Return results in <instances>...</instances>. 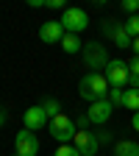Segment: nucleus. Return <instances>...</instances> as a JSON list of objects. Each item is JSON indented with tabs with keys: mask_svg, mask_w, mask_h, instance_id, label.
Here are the masks:
<instances>
[{
	"mask_svg": "<svg viewBox=\"0 0 139 156\" xmlns=\"http://www.w3.org/2000/svg\"><path fill=\"white\" fill-rule=\"evenodd\" d=\"M53 156H81V153H78V148H75V145H58Z\"/></svg>",
	"mask_w": 139,
	"mask_h": 156,
	"instance_id": "19",
	"label": "nucleus"
},
{
	"mask_svg": "<svg viewBox=\"0 0 139 156\" xmlns=\"http://www.w3.org/2000/svg\"><path fill=\"white\" fill-rule=\"evenodd\" d=\"M109 101H111V106H125V92L123 89H109Z\"/></svg>",
	"mask_w": 139,
	"mask_h": 156,
	"instance_id": "17",
	"label": "nucleus"
},
{
	"mask_svg": "<svg viewBox=\"0 0 139 156\" xmlns=\"http://www.w3.org/2000/svg\"><path fill=\"white\" fill-rule=\"evenodd\" d=\"M64 25L58 23V20H47V23L39 25V39L47 45H61V39H64Z\"/></svg>",
	"mask_w": 139,
	"mask_h": 156,
	"instance_id": "9",
	"label": "nucleus"
},
{
	"mask_svg": "<svg viewBox=\"0 0 139 156\" xmlns=\"http://www.w3.org/2000/svg\"><path fill=\"white\" fill-rule=\"evenodd\" d=\"M103 34L111 39V42L120 48V50H125V48H131V34L125 31V25L123 23H117V20H103Z\"/></svg>",
	"mask_w": 139,
	"mask_h": 156,
	"instance_id": "7",
	"label": "nucleus"
},
{
	"mask_svg": "<svg viewBox=\"0 0 139 156\" xmlns=\"http://www.w3.org/2000/svg\"><path fill=\"white\" fill-rule=\"evenodd\" d=\"M128 70H131V75H139V56H134L128 62Z\"/></svg>",
	"mask_w": 139,
	"mask_h": 156,
	"instance_id": "22",
	"label": "nucleus"
},
{
	"mask_svg": "<svg viewBox=\"0 0 139 156\" xmlns=\"http://www.w3.org/2000/svg\"><path fill=\"white\" fill-rule=\"evenodd\" d=\"M109 81L103 73H86L81 78V84H78V95L84 98L86 103H97V101H106L109 98Z\"/></svg>",
	"mask_w": 139,
	"mask_h": 156,
	"instance_id": "1",
	"label": "nucleus"
},
{
	"mask_svg": "<svg viewBox=\"0 0 139 156\" xmlns=\"http://www.w3.org/2000/svg\"><path fill=\"white\" fill-rule=\"evenodd\" d=\"M131 126H134V131H136V134H139V112H136V114H134V117H131Z\"/></svg>",
	"mask_w": 139,
	"mask_h": 156,
	"instance_id": "23",
	"label": "nucleus"
},
{
	"mask_svg": "<svg viewBox=\"0 0 139 156\" xmlns=\"http://www.w3.org/2000/svg\"><path fill=\"white\" fill-rule=\"evenodd\" d=\"M131 50H134V56H139V36L134 39V42H131Z\"/></svg>",
	"mask_w": 139,
	"mask_h": 156,
	"instance_id": "25",
	"label": "nucleus"
},
{
	"mask_svg": "<svg viewBox=\"0 0 139 156\" xmlns=\"http://www.w3.org/2000/svg\"><path fill=\"white\" fill-rule=\"evenodd\" d=\"M72 145L78 148V153H81V156H95L97 151H100V142H97V136H95L92 131H86V128L75 134Z\"/></svg>",
	"mask_w": 139,
	"mask_h": 156,
	"instance_id": "10",
	"label": "nucleus"
},
{
	"mask_svg": "<svg viewBox=\"0 0 139 156\" xmlns=\"http://www.w3.org/2000/svg\"><path fill=\"white\" fill-rule=\"evenodd\" d=\"M81 56H84V67H89V73H100L111 62L109 53H106V45H100V42H86Z\"/></svg>",
	"mask_w": 139,
	"mask_h": 156,
	"instance_id": "2",
	"label": "nucleus"
},
{
	"mask_svg": "<svg viewBox=\"0 0 139 156\" xmlns=\"http://www.w3.org/2000/svg\"><path fill=\"white\" fill-rule=\"evenodd\" d=\"M23 123H25V128L28 131H39V128H45L47 123H50V117L45 114V109H42V103H39V106H31L25 114H23Z\"/></svg>",
	"mask_w": 139,
	"mask_h": 156,
	"instance_id": "11",
	"label": "nucleus"
},
{
	"mask_svg": "<svg viewBox=\"0 0 139 156\" xmlns=\"http://www.w3.org/2000/svg\"><path fill=\"white\" fill-rule=\"evenodd\" d=\"M125 109H131L134 114L139 112V89H125Z\"/></svg>",
	"mask_w": 139,
	"mask_h": 156,
	"instance_id": "15",
	"label": "nucleus"
},
{
	"mask_svg": "<svg viewBox=\"0 0 139 156\" xmlns=\"http://www.w3.org/2000/svg\"><path fill=\"white\" fill-rule=\"evenodd\" d=\"M128 17H134V14H139V0H123V6H120Z\"/></svg>",
	"mask_w": 139,
	"mask_h": 156,
	"instance_id": "18",
	"label": "nucleus"
},
{
	"mask_svg": "<svg viewBox=\"0 0 139 156\" xmlns=\"http://www.w3.org/2000/svg\"><path fill=\"white\" fill-rule=\"evenodd\" d=\"M61 50L64 53H81L84 50V42H81V36H75V34H64V39H61Z\"/></svg>",
	"mask_w": 139,
	"mask_h": 156,
	"instance_id": "13",
	"label": "nucleus"
},
{
	"mask_svg": "<svg viewBox=\"0 0 139 156\" xmlns=\"http://www.w3.org/2000/svg\"><path fill=\"white\" fill-rule=\"evenodd\" d=\"M3 120H6V117H3V112H0V128H3Z\"/></svg>",
	"mask_w": 139,
	"mask_h": 156,
	"instance_id": "26",
	"label": "nucleus"
},
{
	"mask_svg": "<svg viewBox=\"0 0 139 156\" xmlns=\"http://www.w3.org/2000/svg\"><path fill=\"white\" fill-rule=\"evenodd\" d=\"M125 31L131 34V39H136V36H139V14H134V17H128V20H125Z\"/></svg>",
	"mask_w": 139,
	"mask_h": 156,
	"instance_id": "16",
	"label": "nucleus"
},
{
	"mask_svg": "<svg viewBox=\"0 0 139 156\" xmlns=\"http://www.w3.org/2000/svg\"><path fill=\"white\" fill-rule=\"evenodd\" d=\"M28 6H31V9H42L45 0H28Z\"/></svg>",
	"mask_w": 139,
	"mask_h": 156,
	"instance_id": "24",
	"label": "nucleus"
},
{
	"mask_svg": "<svg viewBox=\"0 0 139 156\" xmlns=\"http://www.w3.org/2000/svg\"><path fill=\"white\" fill-rule=\"evenodd\" d=\"M45 9L56 11V9H67V6H64V0H45Z\"/></svg>",
	"mask_w": 139,
	"mask_h": 156,
	"instance_id": "21",
	"label": "nucleus"
},
{
	"mask_svg": "<svg viewBox=\"0 0 139 156\" xmlns=\"http://www.w3.org/2000/svg\"><path fill=\"white\" fill-rule=\"evenodd\" d=\"M39 153V140H36V134L23 128V131H17L14 136V156H36Z\"/></svg>",
	"mask_w": 139,
	"mask_h": 156,
	"instance_id": "6",
	"label": "nucleus"
},
{
	"mask_svg": "<svg viewBox=\"0 0 139 156\" xmlns=\"http://www.w3.org/2000/svg\"><path fill=\"white\" fill-rule=\"evenodd\" d=\"M58 23L64 25L67 34H75V36H78L81 31L89 28V14H86L84 9H78V6H70V9H64V14H61Z\"/></svg>",
	"mask_w": 139,
	"mask_h": 156,
	"instance_id": "5",
	"label": "nucleus"
},
{
	"mask_svg": "<svg viewBox=\"0 0 139 156\" xmlns=\"http://www.w3.org/2000/svg\"><path fill=\"white\" fill-rule=\"evenodd\" d=\"M106 81L111 89H128V78H131V70H128V62H123V58H111L109 67L103 70Z\"/></svg>",
	"mask_w": 139,
	"mask_h": 156,
	"instance_id": "4",
	"label": "nucleus"
},
{
	"mask_svg": "<svg viewBox=\"0 0 139 156\" xmlns=\"http://www.w3.org/2000/svg\"><path fill=\"white\" fill-rule=\"evenodd\" d=\"M95 136H97V142H100V145H109L111 142V131H106V128H100Z\"/></svg>",
	"mask_w": 139,
	"mask_h": 156,
	"instance_id": "20",
	"label": "nucleus"
},
{
	"mask_svg": "<svg viewBox=\"0 0 139 156\" xmlns=\"http://www.w3.org/2000/svg\"><path fill=\"white\" fill-rule=\"evenodd\" d=\"M42 109H45V114L50 117V120L61 114V103H58L56 98H45V101H42Z\"/></svg>",
	"mask_w": 139,
	"mask_h": 156,
	"instance_id": "14",
	"label": "nucleus"
},
{
	"mask_svg": "<svg viewBox=\"0 0 139 156\" xmlns=\"http://www.w3.org/2000/svg\"><path fill=\"white\" fill-rule=\"evenodd\" d=\"M111 114H114V106H111L109 98L106 101H97V103H89V109H86L89 123H95V126H106L111 120Z\"/></svg>",
	"mask_w": 139,
	"mask_h": 156,
	"instance_id": "8",
	"label": "nucleus"
},
{
	"mask_svg": "<svg viewBox=\"0 0 139 156\" xmlns=\"http://www.w3.org/2000/svg\"><path fill=\"white\" fill-rule=\"evenodd\" d=\"M47 131H50L53 140H58L61 145H67V142H72V140H75L78 126H75V120H70L67 114H58V117H53V120L47 123Z\"/></svg>",
	"mask_w": 139,
	"mask_h": 156,
	"instance_id": "3",
	"label": "nucleus"
},
{
	"mask_svg": "<svg viewBox=\"0 0 139 156\" xmlns=\"http://www.w3.org/2000/svg\"><path fill=\"white\" fill-rule=\"evenodd\" d=\"M114 156H139V142L134 140H120L114 145Z\"/></svg>",
	"mask_w": 139,
	"mask_h": 156,
	"instance_id": "12",
	"label": "nucleus"
}]
</instances>
